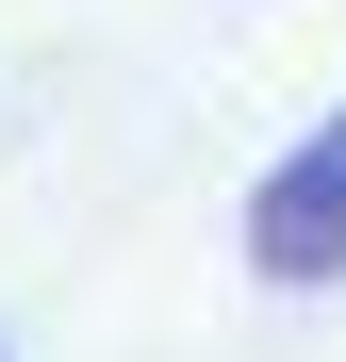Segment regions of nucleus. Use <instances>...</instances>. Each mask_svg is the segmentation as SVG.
<instances>
[{
  "mask_svg": "<svg viewBox=\"0 0 346 362\" xmlns=\"http://www.w3.org/2000/svg\"><path fill=\"white\" fill-rule=\"evenodd\" d=\"M248 280L264 296H330L346 280V99L313 132H280V165L248 181Z\"/></svg>",
  "mask_w": 346,
  "mask_h": 362,
  "instance_id": "1",
  "label": "nucleus"
},
{
  "mask_svg": "<svg viewBox=\"0 0 346 362\" xmlns=\"http://www.w3.org/2000/svg\"><path fill=\"white\" fill-rule=\"evenodd\" d=\"M0 362H17V346H0Z\"/></svg>",
  "mask_w": 346,
  "mask_h": 362,
  "instance_id": "2",
  "label": "nucleus"
}]
</instances>
